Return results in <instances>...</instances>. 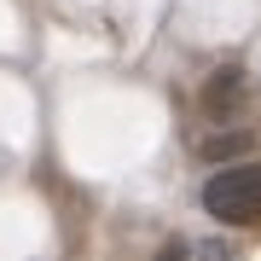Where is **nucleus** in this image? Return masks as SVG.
<instances>
[{
  "mask_svg": "<svg viewBox=\"0 0 261 261\" xmlns=\"http://www.w3.org/2000/svg\"><path fill=\"white\" fill-rule=\"evenodd\" d=\"M238 70H215V82H209V111H226V99H238Z\"/></svg>",
  "mask_w": 261,
  "mask_h": 261,
  "instance_id": "obj_2",
  "label": "nucleus"
},
{
  "mask_svg": "<svg viewBox=\"0 0 261 261\" xmlns=\"http://www.w3.org/2000/svg\"><path fill=\"white\" fill-rule=\"evenodd\" d=\"M203 209L226 226H255L261 221V163H238L203 186Z\"/></svg>",
  "mask_w": 261,
  "mask_h": 261,
  "instance_id": "obj_1",
  "label": "nucleus"
}]
</instances>
